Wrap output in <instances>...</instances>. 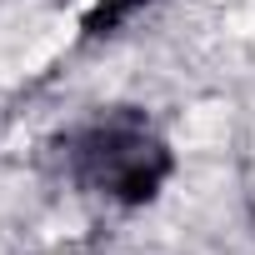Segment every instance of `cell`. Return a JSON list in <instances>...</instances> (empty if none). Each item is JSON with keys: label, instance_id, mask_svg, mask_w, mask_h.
Returning <instances> with one entry per match:
<instances>
[{"label": "cell", "instance_id": "1", "mask_svg": "<svg viewBox=\"0 0 255 255\" xmlns=\"http://www.w3.org/2000/svg\"><path fill=\"white\" fill-rule=\"evenodd\" d=\"M70 180L110 205H145L170 175V150L155 125L135 110H110L65 140Z\"/></svg>", "mask_w": 255, "mask_h": 255}]
</instances>
